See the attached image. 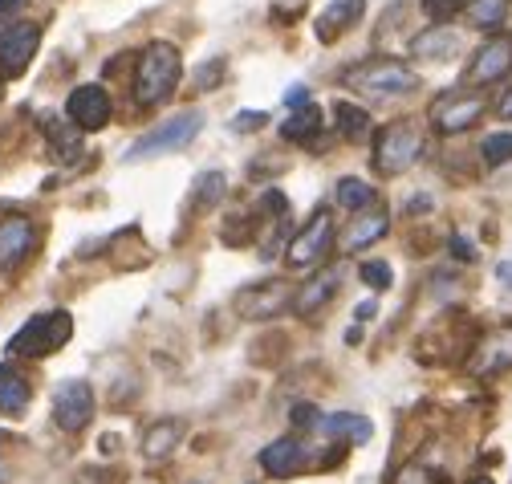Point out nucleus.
I'll list each match as a JSON object with an SVG mask.
<instances>
[{"mask_svg":"<svg viewBox=\"0 0 512 484\" xmlns=\"http://www.w3.org/2000/svg\"><path fill=\"white\" fill-rule=\"evenodd\" d=\"M66 114L78 131H102L110 123V94L102 86H78L66 102Z\"/></svg>","mask_w":512,"mask_h":484,"instance_id":"obj_11","label":"nucleus"},{"mask_svg":"<svg viewBox=\"0 0 512 484\" xmlns=\"http://www.w3.org/2000/svg\"><path fill=\"white\" fill-rule=\"evenodd\" d=\"M183 78V62H179V49L167 41L147 45V53L139 57V70H135V102L139 106H159L175 94Z\"/></svg>","mask_w":512,"mask_h":484,"instance_id":"obj_1","label":"nucleus"},{"mask_svg":"<svg viewBox=\"0 0 512 484\" xmlns=\"http://www.w3.org/2000/svg\"><path fill=\"white\" fill-rule=\"evenodd\" d=\"M504 367H512V326L500 330V334H492L480 346V354L472 358V375H496Z\"/></svg>","mask_w":512,"mask_h":484,"instance_id":"obj_19","label":"nucleus"},{"mask_svg":"<svg viewBox=\"0 0 512 484\" xmlns=\"http://www.w3.org/2000/svg\"><path fill=\"white\" fill-rule=\"evenodd\" d=\"M431 123L443 131V135H460V131H468L476 118L484 114V98L480 94H456V90H447V94H439L435 102H431Z\"/></svg>","mask_w":512,"mask_h":484,"instance_id":"obj_7","label":"nucleus"},{"mask_svg":"<svg viewBox=\"0 0 512 484\" xmlns=\"http://www.w3.org/2000/svg\"><path fill=\"white\" fill-rule=\"evenodd\" d=\"M25 5H29V0H0V21H13Z\"/></svg>","mask_w":512,"mask_h":484,"instance_id":"obj_33","label":"nucleus"},{"mask_svg":"<svg viewBox=\"0 0 512 484\" xmlns=\"http://www.w3.org/2000/svg\"><path fill=\"white\" fill-rule=\"evenodd\" d=\"M317 432L334 444H366L374 436V423L366 415H354V411H338V415H326L317 419Z\"/></svg>","mask_w":512,"mask_h":484,"instance_id":"obj_15","label":"nucleus"},{"mask_svg":"<svg viewBox=\"0 0 512 484\" xmlns=\"http://www.w3.org/2000/svg\"><path fill=\"white\" fill-rule=\"evenodd\" d=\"M500 118H508V123H512V90H504V98H500Z\"/></svg>","mask_w":512,"mask_h":484,"instance_id":"obj_37","label":"nucleus"},{"mask_svg":"<svg viewBox=\"0 0 512 484\" xmlns=\"http://www.w3.org/2000/svg\"><path fill=\"white\" fill-rule=\"evenodd\" d=\"M334 118H338V131L346 135V139H366L370 135V114L362 110V106H354V102H338L334 106Z\"/></svg>","mask_w":512,"mask_h":484,"instance_id":"obj_24","label":"nucleus"},{"mask_svg":"<svg viewBox=\"0 0 512 484\" xmlns=\"http://www.w3.org/2000/svg\"><path fill=\"white\" fill-rule=\"evenodd\" d=\"M265 123H269V114H265V110H256V114H252V110H244V114H236L232 131H240V135H244V131H261Z\"/></svg>","mask_w":512,"mask_h":484,"instance_id":"obj_32","label":"nucleus"},{"mask_svg":"<svg viewBox=\"0 0 512 484\" xmlns=\"http://www.w3.org/2000/svg\"><path fill=\"white\" fill-rule=\"evenodd\" d=\"M9 480V468H5V460H0V484H5Z\"/></svg>","mask_w":512,"mask_h":484,"instance_id":"obj_39","label":"nucleus"},{"mask_svg":"<svg viewBox=\"0 0 512 484\" xmlns=\"http://www.w3.org/2000/svg\"><path fill=\"white\" fill-rule=\"evenodd\" d=\"M338 285H342V269H326L322 277H313V281H305V285L297 289V297H293V310H297L301 318H313V314L322 310L326 301L338 293Z\"/></svg>","mask_w":512,"mask_h":484,"instance_id":"obj_16","label":"nucleus"},{"mask_svg":"<svg viewBox=\"0 0 512 484\" xmlns=\"http://www.w3.org/2000/svg\"><path fill=\"white\" fill-rule=\"evenodd\" d=\"M362 13H366V0H330V5L322 9V17H317V25H313L317 41H322V45L338 41Z\"/></svg>","mask_w":512,"mask_h":484,"instance_id":"obj_14","label":"nucleus"},{"mask_svg":"<svg viewBox=\"0 0 512 484\" xmlns=\"http://www.w3.org/2000/svg\"><path fill=\"white\" fill-rule=\"evenodd\" d=\"M37 45H41V25L33 21H21V25H9L0 33V70L9 78H21L29 70V62L37 57Z\"/></svg>","mask_w":512,"mask_h":484,"instance_id":"obj_8","label":"nucleus"},{"mask_svg":"<svg viewBox=\"0 0 512 484\" xmlns=\"http://www.w3.org/2000/svg\"><path fill=\"white\" fill-rule=\"evenodd\" d=\"M358 277H362V285H370L374 293H382L391 285V265L387 261H366L362 269H358Z\"/></svg>","mask_w":512,"mask_h":484,"instance_id":"obj_30","label":"nucleus"},{"mask_svg":"<svg viewBox=\"0 0 512 484\" xmlns=\"http://www.w3.org/2000/svg\"><path fill=\"white\" fill-rule=\"evenodd\" d=\"M452 49H456V37L447 29H431L423 37H415V53L419 57H435V62H443V57H452Z\"/></svg>","mask_w":512,"mask_h":484,"instance_id":"obj_26","label":"nucleus"},{"mask_svg":"<svg viewBox=\"0 0 512 484\" xmlns=\"http://www.w3.org/2000/svg\"><path fill=\"white\" fill-rule=\"evenodd\" d=\"M508 66H512V45H508L504 37H492V41H484V45L476 49L472 70H468V82L488 86V82L504 78V74H508Z\"/></svg>","mask_w":512,"mask_h":484,"instance_id":"obj_13","label":"nucleus"},{"mask_svg":"<svg viewBox=\"0 0 512 484\" xmlns=\"http://www.w3.org/2000/svg\"><path fill=\"white\" fill-rule=\"evenodd\" d=\"M496 281L512 289V261H500V265H496Z\"/></svg>","mask_w":512,"mask_h":484,"instance_id":"obj_36","label":"nucleus"},{"mask_svg":"<svg viewBox=\"0 0 512 484\" xmlns=\"http://www.w3.org/2000/svg\"><path fill=\"white\" fill-rule=\"evenodd\" d=\"M419 155H423V131L411 123V118H399V123H391V127L378 131L374 167H378L382 175H403Z\"/></svg>","mask_w":512,"mask_h":484,"instance_id":"obj_5","label":"nucleus"},{"mask_svg":"<svg viewBox=\"0 0 512 484\" xmlns=\"http://www.w3.org/2000/svg\"><path fill=\"white\" fill-rule=\"evenodd\" d=\"M342 82L354 94H366V98H399V94L419 90V74L411 66L395 62V57H370V62L346 70Z\"/></svg>","mask_w":512,"mask_h":484,"instance_id":"obj_2","label":"nucleus"},{"mask_svg":"<svg viewBox=\"0 0 512 484\" xmlns=\"http://www.w3.org/2000/svg\"><path fill=\"white\" fill-rule=\"evenodd\" d=\"M236 314L248 322H269L289 306V285L285 281H261V285H248L236 293Z\"/></svg>","mask_w":512,"mask_h":484,"instance_id":"obj_9","label":"nucleus"},{"mask_svg":"<svg viewBox=\"0 0 512 484\" xmlns=\"http://www.w3.org/2000/svg\"><path fill=\"white\" fill-rule=\"evenodd\" d=\"M0 94H5V78H0Z\"/></svg>","mask_w":512,"mask_h":484,"instance_id":"obj_41","label":"nucleus"},{"mask_svg":"<svg viewBox=\"0 0 512 484\" xmlns=\"http://www.w3.org/2000/svg\"><path fill=\"white\" fill-rule=\"evenodd\" d=\"M468 484H492V480H488V476H476V480H468Z\"/></svg>","mask_w":512,"mask_h":484,"instance_id":"obj_40","label":"nucleus"},{"mask_svg":"<svg viewBox=\"0 0 512 484\" xmlns=\"http://www.w3.org/2000/svg\"><path fill=\"white\" fill-rule=\"evenodd\" d=\"M460 9H468V0H423V13L431 21H452Z\"/></svg>","mask_w":512,"mask_h":484,"instance_id":"obj_31","label":"nucleus"},{"mask_svg":"<svg viewBox=\"0 0 512 484\" xmlns=\"http://www.w3.org/2000/svg\"><path fill=\"white\" fill-rule=\"evenodd\" d=\"M224 188H228V184H224L220 171H204V175L196 179V204H200V208H212L216 200H224Z\"/></svg>","mask_w":512,"mask_h":484,"instance_id":"obj_29","label":"nucleus"},{"mask_svg":"<svg viewBox=\"0 0 512 484\" xmlns=\"http://www.w3.org/2000/svg\"><path fill=\"white\" fill-rule=\"evenodd\" d=\"M37 245V232L25 216H9V220H0V273L21 265Z\"/></svg>","mask_w":512,"mask_h":484,"instance_id":"obj_12","label":"nucleus"},{"mask_svg":"<svg viewBox=\"0 0 512 484\" xmlns=\"http://www.w3.org/2000/svg\"><path fill=\"white\" fill-rule=\"evenodd\" d=\"M179 440H183V423L179 419H163V423H155V428L143 436V452L151 460H163V456H171V448Z\"/></svg>","mask_w":512,"mask_h":484,"instance_id":"obj_21","label":"nucleus"},{"mask_svg":"<svg viewBox=\"0 0 512 484\" xmlns=\"http://www.w3.org/2000/svg\"><path fill=\"white\" fill-rule=\"evenodd\" d=\"M330 245H334V220H330L326 212H317V216L289 240L285 257H289V265H313L322 253H330Z\"/></svg>","mask_w":512,"mask_h":484,"instance_id":"obj_10","label":"nucleus"},{"mask_svg":"<svg viewBox=\"0 0 512 484\" xmlns=\"http://www.w3.org/2000/svg\"><path fill=\"white\" fill-rule=\"evenodd\" d=\"M317 131H322V110H317V106H301V110H293V114H289V123L281 127V135H285L289 143H309Z\"/></svg>","mask_w":512,"mask_h":484,"instance_id":"obj_22","label":"nucleus"},{"mask_svg":"<svg viewBox=\"0 0 512 484\" xmlns=\"http://www.w3.org/2000/svg\"><path fill=\"white\" fill-rule=\"evenodd\" d=\"M261 464H265V472H273V476H297L301 468H309V456H305V444H301V440L285 436V440H277V444H269V448L261 452Z\"/></svg>","mask_w":512,"mask_h":484,"instance_id":"obj_18","label":"nucleus"},{"mask_svg":"<svg viewBox=\"0 0 512 484\" xmlns=\"http://www.w3.org/2000/svg\"><path fill=\"white\" fill-rule=\"evenodd\" d=\"M70 338H74V318L66 310H49V314L29 318L9 338V354H17V358H45V354L61 350Z\"/></svg>","mask_w":512,"mask_h":484,"instance_id":"obj_3","label":"nucleus"},{"mask_svg":"<svg viewBox=\"0 0 512 484\" xmlns=\"http://www.w3.org/2000/svg\"><path fill=\"white\" fill-rule=\"evenodd\" d=\"M374 200V188L370 184H362V179H342V184H338V204L342 208H350V212H358V208H366Z\"/></svg>","mask_w":512,"mask_h":484,"instance_id":"obj_27","label":"nucleus"},{"mask_svg":"<svg viewBox=\"0 0 512 484\" xmlns=\"http://www.w3.org/2000/svg\"><path fill=\"white\" fill-rule=\"evenodd\" d=\"M387 228H391V220H387V212H366V216H354V224H350V232H346V253H362V249H370L374 240H382L387 236Z\"/></svg>","mask_w":512,"mask_h":484,"instance_id":"obj_20","label":"nucleus"},{"mask_svg":"<svg viewBox=\"0 0 512 484\" xmlns=\"http://www.w3.org/2000/svg\"><path fill=\"white\" fill-rule=\"evenodd\" d=\"M452 249H456V257H460V261H472V257H476V253H472V245H468L464 236H456V240H452Z\"/></svg>","mask_w":512,"mask_h":484,"instance_id":"obj_35","label":"nucleus"},{"mask_svg":"<svg viewBox=\"0 0 512 484\" xmlns=\"http://www.w3.org/2000/svg\"><path fill=\"white\" fill-rule=\"evenodd\" d=\"M41 127H45V135H49V143H53V151L61 159H78L82 155V135H78L74 123H57V118H45Z\"/></svg>","mask_w":512,"mask_h":484,"instance_id":"obj_23","label":"nucleus"},{"mask_svg":"<svg viewBox=\"0 0 512 484\" xmlns=\"http://www.w3.org/2000/svg\"><path fill=\"white\" fill-rule=\"evenodd\" d=\"M370 314H374V301H362V306H358V322H370Z\"/></svg>","mask_w":512,"mask_h":484,"instance_id":"obj_38","label":"nucleus"},{"mask_svg":"<svg viewBox=\"0 0 512 484\" xmlns=\"http://www.w3.org/2000/svg\"><path fill=\"white\" fill-rule=\"evenodd\" d=\"M480 155H484V163H492V167H500V163H512V131L488 135V139L480 143Z\"/></svg>","mask_w":512,"mask_h":484,"instance_id":"obj_28","label":"nucleus"},{"mask_svg":"<svg viewBox=\"0 0 512 484\" xmlns=\"http://www.w3.org/2000/svg\"><path fill=\"white\" fill-rule=\"evenodd\" d=\"M508 17V0H468V21L476 29H500Z\"/></svg>","mask_w":512,"mask_h":484,"instance_id":"obj_25","label":"nucleus"},{"mask_svg":"<svg viewBox=\"0 0 512 484\" xmlns=\"http://www.w3.org/2000/svg\"><path fill=\"white\" fill-rule=\"evenodd\" d=\"M29 399H33L29 379L13 367V362H5V367H0V415L21 419L29 411Z\"/></svg>","mask_w":512,"mask_h":484,"instance_id":"obj_17","label":"nucleus"},{"mask_svg":"<svg viewBox=\"0 0 512 484\" xmlns=\"http://www.w3.org/2000/svg\"><path fill=\"white\" fill-rule=\"evenodd\" d=\"M285 106H293V110H301V106H309V90H305V86H293V90L285 94Z\"/></svg>","mask_w":512,"mask_h":484,"instance_id":"obj_34","label":"nucleus"},{"mask_svg":"<svg viewBox=\"0 0 512 484\" xmlns=\"http://www.w3.org/2000/svg\"><path fill=\"white\" fill-rule=\"evenodd\" d=\"M200 131H204V110H179L175 118H167V123H159L143 139H135L131 151H126V163H143V159L179 151V147H187L191 139H196Z\"/></svg>","mask_w":512,"mask_h":484,"instance_id":"obj_4","label":"nucleus"},{"mask_svg":"<svg viewBox=\"0 0 512 484\" xmlns=\"http://www.w3.org/2000/svg\"><path fill=\"white\" fill-rule=\"evenodd\" d=\"M53 419L61 432H82L94 419V391L82 379H66L53 391Z\"/></svg>","mask_w":512,"mask_h":484,"instance_id":"obj_6","label":"nucleus"}]
</instances>
